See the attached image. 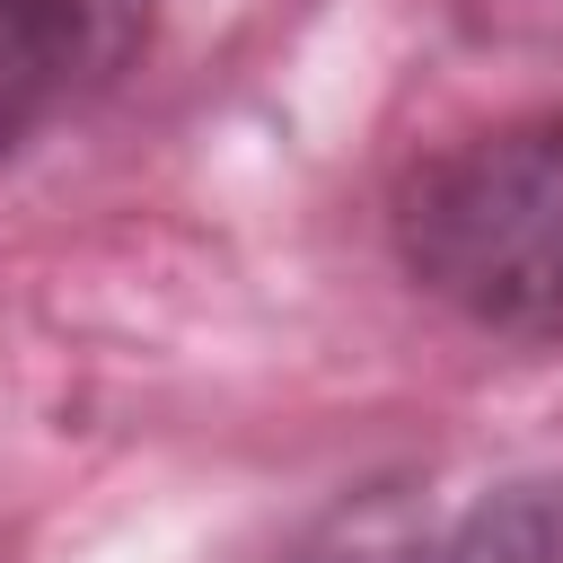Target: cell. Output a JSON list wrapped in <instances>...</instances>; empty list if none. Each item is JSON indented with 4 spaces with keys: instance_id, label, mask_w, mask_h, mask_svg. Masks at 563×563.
Returning a JSON list of instances; mask_svg holds the SVG:
<instances>
[{
    "instance_id": "277c9868",
    "label": "cell",
    "mask_w": 563,
    "mask_h": 563,
    "mask_svg": "<svg viewBox=\"0 0 563 563\" xmlns=\"http://www.w3.org/2000/svg\"><path fill=\"white\" fill-rule=\"evenodd\" d=\"M449 563H563V475H528V484L484 493L457 519Z\"/></svg>"
},
{
    "instance_id": "6da1fadb",
    "label": "cell",
    "mask_w": 563,
    "mask_h": 563,
    "mask_svg": "<svg viewBox=\"0 0 563 563\" xmlns=\"http://www.w3.org/2000/svg\"><path fill=\"white\" fill-rule=\"evenodd\" d=\"M396 255L466 325L563 352V114L475 132L413 167Z\"/></svg>"
},
{
    "instance_id": "7a4b0ae2",
    "label": "cell",
    "mask_w": 563,
    "mask_h": 563,
    "mask_svg": "<svg viewBox=\"0 0 563 563\" xmlns=\"http://www.w3.org/2000/svg\"><path fill=\"white\" fill-rule=\"evenodd\" d=\"M150 0H0V150L141 44Z\"/></svg>"
},
{
    "instance_id": "3957f363",
    "label": "cell",
    "mask_w": 563,
    "mask_h": 563,
    "mask_svg": "<svg viewBox=\"0 0 563 563\" xmlns=\"http://www.w3.org/2000/svg\"><path fill=\"white\" fill-rule=\"evenodd\" d=\"M422 554H431V537H422L413 501L405 493H369V501H334L325 519L273 537L246 563H422Z\"/></svg>"
}]
</instances>
